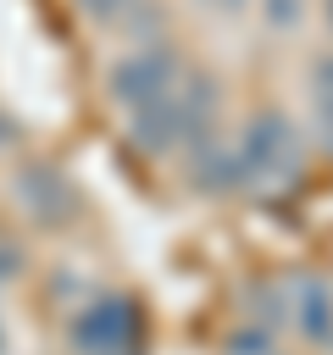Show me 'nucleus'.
<instances>
[{"label": "nucleus", "instance_id": "nucleus-1", "mask_svg": "<svg viewBox=\"0 0 333 355\" xmlns=\"http://www.w3.org/2000/svg\"><path fill=\"white\" fill-rule=\"evenodd\" d=\"M183 78H189V72H183V55H178V44H172V39H133V50L111 61L105 89H111V100H117V105L144 111V105L166 100Z\"/></svg>", "mask_w": 333, "mask_h": 355}, {"label": "nucleus", "instance_id": "nucleus-2", "mask_svg": "<svg viewBox=\"0 0 333 355\" xmlns=\"http://www.w3.org/2000/svg\"><path fill=\"white\" fill-rule=\"evenodd\" d=\"M17 194L28 200V211L33 216H44V222H56L67 205H72V194H67V183H61V172H50V166H22L17 172Z\"/></svg>", "mask_w": 333, "mask_h": 355}, {"label": "nucleus", "instance_id": "nucleus-3", "mask_svg": "<svg viewBox=\"0 0 333 355\" xmlns=\"http://www.w3.org/2000/svg\"><path fill=\"white\" fill-rule=\"evenodd\" d=\"M72 6H78V17H89V22H117V17H133L139 0H72Z\"/></svg>", "mask_w": 333, "mask_h": 355}, {"label": "nucleus", "instance_id": "nucleus-4", "mask_svg": "<svg viewBox=\"0 0 333 355\" xmlns=\"http://www.w3.org/2000/svg\"><path fill=\"white\" fill-rule=\"evenodd\" d=\"M17 266H22V255H17V244L0 233V283H11V277H17Z\"/></svg>", "mask_w": 333, "mask_h": 355}, {"label": "nucleus", "instance_id": "nucleus-5", "mask_svg": "<svg viewBox=\"0 0 333 355\" xmlns=\"http://www.w3.org/2000/svg\"><path fill=\"white\" fill-rule=\"evenodd\" d=\"M11 139H17V128H11V116H0V150H6Z\"/></svg>", "mask_w": 333, "mask_h": 355}, {"label": "nucleus", "instance_id": "nucleus-6", "mask_svg": "<svg viewBox=\"0 0 333 355\" xmlns=\"http://www.w3.org/2000/svg\"><path fill=\"white\" fill-rule=\"evenodd\" d=\"M205 6H216V11H239L244 0H205Z\"/></svg>", "mask_w": 333, "mask_h": 355}]
</instances>
